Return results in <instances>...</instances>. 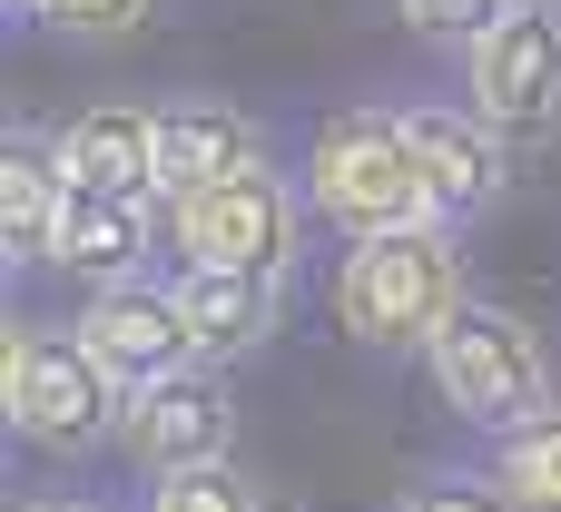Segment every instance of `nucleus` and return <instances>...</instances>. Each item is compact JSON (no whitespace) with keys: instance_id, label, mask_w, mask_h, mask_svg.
Returning <instances> with one entry per match:
<instances>
[{"instance_id":"obj_12","label":"nucleus","mask_w":561,"mask_h":512,"mask_svg":"<svg viewBox=\"0 0 561 512\" xmlns=\"http://www.w3.org/2000/svg\"><path fill=\"white\" fill-rule=\"evenodd\" d=\"M158 197H118V187H69V217H59V247H49V266H69V276H89V286H118V276H138L148 266V247H158V217H148Z\"/></svg>"},{"instance_id":"obj_3","label":"nucleus","mask_w":561,"mask_h":512,"mask_svg":"<svg viewBox=\"0 0 561 512\" xmlns=\"http://www.w3.org/2000/svg\"><path fill=\"white\" fill-rule=\"evenodd\" d=\"M0 414L20 444H49V454H89L128 424V385L99 365L89 335H59V326H10L0 345Z\"/></svg>"},{"instance_id":"obj_1","label":"nucleus","mask_w":561,"mask_h":512,"mask_svg":"<svg viewBox=\"0 0 561 512\" xmlns=\"http://www.w3.org/2000/svg\"><path fill=\"white\" fill-rule=\"evenodd\" d=\"M463 296H473V286H463V237H454V217L355 237L345 266H335V326H345L355 345H375V355H424Z\"/></svg>"},{"instance_id":"obj_22","label":"nucleus","mask_w":561,"mask_h":512,"mask_svg":"<svg viewBox=\"0 0 561 512\" xmlns=\"http://www.w3.org/2000/svg\"><path fill=\"white\" fill-rule=\"evenodd\" d=\"M20 10H39V0H20Z\"/></svg>"},{"instance_id":"obj_18","label":"nucleus","mask_w":561,"mask_h":512,"mask_svg":"<svg viewBox=\"0 0 561 512\" xmlns=\"http://www.w3.org/2000/svg\"><path fill=\"white\" fill-rule=\"evenodd\" d=\"M394 512H523V503H513V483H503V474H473V464H444V474L404 483V503H394Z\"/></svg>"},{"instance_id":"obj_2","label":"nucleus","mask_w":561,"mask_h":512,"mask_svg":"<svg viewBox=\"0 0 561 512\" xmlns=\"http://www.w3.org/2000/svg\"><path fill=\"white\" fill-rule=\"evenodd\" d=\"M306 207L345 237H385V227H424L434 207V168L404 109H345L316 128L306 148Z\"/></svg>"},{"instance_id":"obj_4","label":"nucleus","mask_w":561,"mask_h":512,"mask_svg":"<svg viewBox=\"0 0 561 512\" xmlns=\"http://www.w3.org/2000/svg\"><path fill=\"white\" fill-rule=\"evenodd\" d=\"M424 375H434V395H444L473 434H513L523 414L552 405V355H542V335H533L513 306H493V296H463V306L444 316V335L424 345Z\"/></svg>"},{"instance_id":"obj_7","label":"nucleus","mask_w":561,"mask_h":512,"mask_svg":"<svg viewBox=\"0 0 561 512\" xmlns=\"http://www.w3.org/2000/svg\"><path fill=\"white\" fill-rule=\"evenodd\" d=\"M79 335L99 345V365H108L128 395H148V385L207 365V355H197V326H187V306H178V286H148V276L99 286L89 316H79Z\"/></svg>"},{"instance_id":"obj_21","label":"nucleus","mask_w":561,"mask_h":512,"mask_svg":"<svg viewBox=\"0 0 561 512\" xmlns=\"http://www.w3.org/2000/svg\"><path fill=\"white\" fill-rule=\"evenodd\" d=\"M503 10H561V0H503Z\"/></svg>"},{"instance_id":"obj_14","label":"nucleus","mask_w":561,"mask_h":512,"mask_svg":"<svg viewBox=\"0 0 561 512\" xmlns=\"http://www.w3.org/2000/svg\"><path fill=\"white\" fill-rule=\"evenodd\" d=\"M286 286H266V276H227V266H178V306H187V326H197V355L207 365H237V355H256L276 326H286V306H276Z\"/></svg>"},{"instance_id":"obj_20","label":"nucleus","mask_w":561,"mask_h":512,"mask_svg":"<svg viewBox=\"0 0 561 512\" xmlns=\"http://www.w3.org/2000/svg\"><path fill=\"white\" fill-rule=\"evenodd\" d=\"M10 512H99V503H79V493H20Z\"/></svg>"},{"instance_id":"obj_19","label":"nucleus","mask_w":561,"mask_h":512,"mask_svg":"<svg viewBox=\"0 0 561 512\" xmlns=\"http://www.w3.org/2000/svg\"><path fill=\"white\" fill-rule=\"evenodd\" d=\"M404 20H414L424 39H444V49H473V39L503 20V0H404Z\"/></svg>"},{"instance_id":"obj_15","label":"nucleus","mask_w":561,"mask_h":512,"mask_svg":"<svg viewBox=\"0 0 561 512\" xmlns=\"http://www.w3.org/2000/svg\"><path fill=\"white\" fill-rule=\"evenodd\" d=\"M493 474L513 483V503H523V512H561V405L523 414V424L493 444Z\"/></svg>"},{"instance_id":"obj_17","label":"nucleus","mask_w":561,"mask_h":512,"mask_svg":"<svg viewBox=\"0 0 561 512\" xmlns=\"http://www.w3.org/2000/svg\"><path fill=\"white\" fill-rule=\"evenodd\" d=\"M148 512H256V483L237 474V454H217V464L158 474V503H148Z\"/></svg>"},{"instance_id":"obj_16","label":"nucleus","mask_w":561,"mask_h":512,"mask_svg":"<svg viewBox=\"0 0 561 512\" xmlns=\"http://www.w3.org/2000/svg\"><path fill=\"white\" fill-rule=\"evenodd\" d=\"M49 39H79V49H108V39H138L158 20V0H39L30 10Z\"/></svg>"},{"instance_id":"obj_6","label":"nucleus","mask_w":561,"mask_h":512,"mask_svg":"<svg viewBox=\"0 0 561 512\" xmlns=\"http://www.w3.org/2000/svg\"><path fill=\"white\" fill-rule=\"evenodd\" d=\"M463 89L503 138H552L561 128V10H503L463 49Z\"/></svg>"},{"instance_id":"obj_11","label":"nucleus","mask_w":561,"mask_h":512,"mask_svg":"<svg viewBox=\"0 0 561 512\" xmlns=\"http://www.w3.org/2000/svg\"><path fill=\"white\" fill-rule=\"evenodd\" d=\"M69 158H59V138H39V128H10L0 138V257L10 266H39L49 247H59V217H69Z\"/></svg>"},{"instance_id":"obj_13","label":"nucleus","mask_w":561,"mask_h":512,"mask_svg":"<svg viewBox=\"0 0 561 512\" xmlns=\"http://www.w3.org/2000/svg\"><path fill=\"white\" fill-rule=\"evenodd\" d=\"M59 158L79 187H118V197H158V109L99 99L59 128Z\"/></svg>"},{"instance_id":"obj_9","label":"nucleus","mask_w":561,"mask_h":512,"mask_svg":"<svg viewBox=\"0 0 561 512\" xmlns=\"http://www.w3.org/2000/svg\"><path fill=\"white\" fill-rule=\"evenodd\" d=\"M404 118H414V138H424L434 207H444L454 227H473V217H493V207L513 197V138H503L473 99H434V109H404Z\"/></svg>"},{"instance_id":"obj_8","label":"nucleus","mask_w":561,"mask_h":512,"mask_svg":"<svg viewBox=\"0 0 561 512\" xmlns=\"http://www.w3.org/2000/svg\"><path fill=\"white\" fill-rule=\"evenodd\" d=\"M128 464L158 483V474H187V464H217L237 444V405L217 395V365H187L148 395H128V424H118Z\"/></svg>"},{"instance_id":"obj_5","label":"nucleus","mask_w":561,"mask_h":512,"mask_svg":"<svg viewBox=\"0 0 561 512\" xmlns=\"http://www.w3.org/2000/svg\"><path fill=\"white\" fill-rule=\"evenodd\" d=\"M168 247H178V266H227V276L286 286L306 257V187H286L276 168L187 187V197H168Z\"/></svg>"},{"instance_id":"obj_10","label":"nucleus","mask_w":561,"mask_h":512,"mask_svg":"<svg viewBox=\"0 0 561 512\" xmlns=\"http://www.w3.org/2000/svg\"><path fill=\"white\" fill-rule=\"evenodd\" d=\"M237 168H276L256 118H237L227 99H168V109H158V197L217 187V178H237Z\"/></svg>"}]
</instances>
